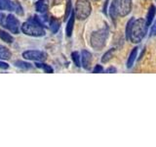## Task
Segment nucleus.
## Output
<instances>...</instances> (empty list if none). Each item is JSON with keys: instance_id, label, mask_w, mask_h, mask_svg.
<instances>
[{"instance_id": "1", "label": "nucleus", "mask_w": 156, "mask_h": 147, "mask_svg": "<svg viewBox=\"0 0 156 147\" xmlns=\"http://www.w3.org/2000/svg\"><path fill=\"white\" fill-rule=\"evenodd\" d=\"M132 9V0H113L109 8V15L115 20L117 16L125 17Z\"/></svg>"}, {"instance_id": "2", "label": "nucleus", "mask_w": 156, "mask_h": 147, "mask_svg": "<svg viewBox=\"0 0 156 147\" xmlns=\"http://www.w3.org/2000/svg\"><path fill=\"white\" fill-rule=\"evenodd\" d=\"M146 29H147V26H146L145 20L144 19L135 20L130 32L129 39L133 43L140 42L143 40V38L145 36Z\"/></svg>"}, {"instance_id": "3", "label": "nucleus", "mask_w": 156, "mask_h": 147, "mask_svg": "<svg viewBox=\"0 0 156 147\" xmlns=\"http://www.w3.org/2000/svg\"><path fill=\"white\" fill-rule=\"evenodd\" d=\"M108 34H109V31L107 28L94 32L91 34L90 37L91 46L94 49H96V50H101L105 46L106 40L108 38Z\"/></svg>"}, {"instance_id": "4", "label": "nucleus", "mask_w": 156, "mask_h": 147, "mask_svg": "<svg viewBox=\"0 0 156 147\" xmlns=\"http://www.w3.org/2000/svg\"><path fill=\"white\" fill-rule=\"evenodd\" d=\"M22 31L24 34L30 36H45V29L41 24L36 22L35 20H31L29 22H26L23 24Z\"/></svg>"}, {"instance_id": "5", "label": "nucleus", "mask_w": 156, "mask_h": 147, "mask_svg": "<svg viewBox=\"0 0 156 147\" xmlns=\"http://www.w3.org/2000/svg\"><path fill=\"white\" fill-rule=\"evenodd\" d=\"M92 11L89 0H77L74 14L78 20H85L90 16Z\"/></svg>"}, {"instance_id": "6", "label": "nucleus", "mask_w": 156, "mask_h": 147, "mask_svg": "<svg viewBox=\"0 0 156 147\" xmlns=\"http://www.w3.org/2000/svg\"><path fill=\"white\" fill-rule=\"evenodd\" d=\"M23 57L27 59V60H32V61H45L47 59V54L42 51L30 50V51L23 52Z\"/></svg>"}, {"instance_id": "7", "label": "nucleus", "mask_w": 156, "mask_h": 147, "mask_svg": "<svg viewBox=\"0 0 156 147\" xmlns=\"http://www.w3.org/2000/svg\"><path fill=\"white\" fill-rule=\"evenodd\" d=\"M6 28L10 29V32H12L13 33H19L20 32V22L19 20L13 16V15H9L6 18Z\"/></svg>"}, {"instance_id": "8", "label": "nucleus", "mask_w": 156, "mask_h": 147, "mask_svg": "<svg viewBox=\"0 0 156 147\" xmlns=\"http://www.w3.org/2000/svg\"><path fill=\"white\" fill-rule=\"evenodd\" d=\"M82 66L86 70H90L91 68V63H92V54L87 51V50H83L82 51Z\"/></svg>"}, {"instance_id": "9", "label": "nucleus", "mask_w": 156, "mask_h": 147, "mask_svg": "<svg viewBox=\"0 0 156 147\" xmlns=\"http://www.w3.org/2000/svg\"><path fill=\"white\" fill-rule=\"evenodd\" d=\"M16 3L10 1V0H0V10H9V11H15Z\"/></svg>"}, {"instance_id": "10", "label": "nucleus", "mask_w": 156, "mask_h": 147, "mask_svg": "<svg viewBox=\"0 0 156 147\" xmlns=\"http://www.w3.org/2000/svg\"><path fill=\"white\" fill-rule=\"evenodd\" d=\"M138 49L139 47H135L133 48V50H132V52L130 53V56L128 58V61H127V68H132L135 63V60L136 58V55H138Z\"/></svg>"}, {"instance_id": "11", "label": "nucleus", "mask_w": 156, "mask_h": 147, "mask_svg": "<svg viewBox=\"0 0 156 147\" xmlns=\"http://www.w3.org/2000/svg\"><path fill=\"white\" fill-rule=\"evenodd\" d=\"M35 9L39 13H45L48 10V4L46 0H38L35 4Z\"/></svg>"}, {"instance_id": "12", "label": "nucleus", "mask_w": 156, "mask_h": 147, "mask_svg": "<svg viewBox=\"0 0 156 147\" xmlns=\"http://www.w3.org/2000/svg\"><path fill=\"white\" fill-rule=\"evenodd\" d=\"M74 19H75V14L73 12L71 14V16L69 18L67 22V26H66V36H70L71 33H72V31H73V26H74Z\"/></svg>"}, {"instance_id": "13", "label": "nucleus", "mask_w": 156, "mask_h": 147, "mask_svg": "<svg viewBox=\"0 0 156 147\" xmlns=\"http://www.w3.org/2000/svg\"><path fill=\"white\" fill-rule=\"evenodd\" d=\"M155 14H156V8H155L154 5H151L149 10H148V12H147V16H146V21H145L146 26L147 27L150 26V24H151V22H152Z\"/></svg>"}, {"instance_id": "14", "label": "nucleus", "mask_w": 156, "mask_h": 147, "mask_svg": "<svg viewBox=\"0 0 156 147\" xmlns=\"http://www.w3.org/2000/svg\"><path fill=\"white\" fill-rule=\"evenodd\" d=\"M11 58V52L8 48L0 45V59L2 60H9Z\"/></svg>"}, {"instance_id": "15", "label": "nucleus", "mask_w": 156, "mask_h": 147, "mask_svg": "<svg viewBox=\"0 0 156 147\" xmlns=\"http://www.w3.org/2000/svg\"><path fill=\"white\" fill-rule=\"evenodd\" d=\"M0 38L7 43H12L14 41V38L11 34L8 33L7 32L3 31V29H1V28H0Z\"/></svg>"}, {"instance_id": "16", "label": "nucleus", "mask_w": 156, "mask_h": 147, "mask_svg": "<svg viewBox=\"0 0 156 147\" xmlns=\"http://www.w3.org/2000/svg\"><path fill=\"white\" fill-rule=\"evenodd\" d=\"M50 28H51L52 32L56 33V32L58 31V28H60V22H58L57 19H54V18H53V19L51 20Z\"/></svg>"}, {"instance_id": "17", "label": "nucleus", "mask_w": 156, "mask_h": 147, "mask_svg": "<svg viewBox=\"0 0 156 147\" xmlns=\"http://www.w3.org/2000/svg\"><path fill=\"white\" fill-rule=\"evenodd\" d=\"M114 51H115V49L114 48H111L110 50H108L107 51L104 56H102V58H101V62L102 63H106V62H108L110 59L112 58V56H113V53H114Z\"/></svg>"}, {"instance_id": "18", "label": "nucleus", "mask_w": 156, "mask_h": 147, "mask_svg": "<svg viewBox=\"0 0 156 147\" xmlns=\"http://www.w3.org/2000/svg\"><path fill=\"white\" fill-rule=\"evenodd\" d=\"M15 65H16L18 68L24 69V70H27V69H30V68H31V65H30V64L26 63V62H23V61H16V63H15Z\"/></svg>"}, {"instance_id": "19", "label": "nucleus", "mask_w": 156, "mask_h": 147, "mask_svg": "<svg viewBox=\"0 0 156 147\" xmlns=\"http://www.w3.org/2000/svg\"><path fill=\"white\" fill-rule=\"evenodd\" d=\"M135 21L134 18H131L128 23H127V27H126V38L129 39V36H130V32H131V28H132V26H133V23Z\"/></svg>"}, {"instance_id": "20", "label": "nucleus", "mask_w": 156, "mask_h": 147, "mask_svg": "<svg viewBox=\"0 0 156 147\" xmlns=\"http://www.w3.org/2000/svg\"><path fill=\"white\" fill-rule=\"evenodd\" d=\"M36 66H37L38 68L42 69V70H44L46 73H53V69H52L50 66L46 65V64H39V63H37V64H36Z\"/></svg>"}, {"instance_id": "21", "label": "nucleus", "mask_w": 156, "mask_h": 147, "mask_svg": "<svg viewBox=\"0 0 156 147\" xmlns=\"http://www.w3.org/2000/svg\"><path fill=\"white\" fill-rule=\"evenodd\" d=\"M79 54H78V52H73L72 53V59H73V62L75 63V65L77 67H80V60H79Z\"/></svg>"}, {"instance_id": "22", "label": "nucleus", "mask_w": 156, "mask_h": 147, "mask_svg": "<svg viewBox=\"0 0 156 147\" xmlns=\"http://www.w3.org/2000/svg\"><path fill=\"white\" fill-rule=\"evenodd\" d=\"M71 11V0H67V4H66V15L65 18L66 20H67L68 16H69V13Z\"/></svg>"}, {"instance_id": "23", "label": "nucleus", "mask_w": 156, "mask_h": 147, "mask_svg": "<svg viewBox=\"0 0 156 147\" xmlns=\"http://www.w3.org/2000/svg\"><path fill=\"white\" fill-rule=\"evenodd\" d=\"M6 16H5L4 14L0 13V24H2V26L5 27V24H6Z\"/></svg>"}, {"instance_id": "24", "label": "nucleus", "mask_w": 156, "mask_h": 147, "mask_svg": "<svg viewBox=\"0 0 156 147\" xmlns=\"http://www.w3.org/2000/svg\"><path fill=\"white\" fill-rule=\"evenodd\" d=\"M15 11H16L17 14H19V15H23V9H22V7H21V5L18 4V3H16V6H15Z\"/></svg>"}, {"instance_id": "25", "label": "nucleus", "mask_w": 156, "mask_h": 147, "mask_svg": "<svg viewBox=\"0 0 156 147\" xmlns=\"http://www.w3.org/2000/svg\"><path fill=\"white\" fill-rule=\"evenodd\" d=\"M156 36V21L154 22L152 28H151V31H150V36Z\"/></svg>"}, {"instance_id": "26", "label": "nucleus", "mask_w": 156, "mask_h": 147, "mask_svg": "<svg viewBox=\"0 0 156 147\" xmlns=\"http://www.w3.org/2000/svg\"><path fill=\"white\" fill-rule=\"evenodd\" d=\"M102 72V67L100 65H97L96 68L94 69V73H101Z\"/></svg>"}, {"instance_id": "27", "label": "nucleus", "mask_w": 156, "mask_h": 147, "mask_svg": "<svg viewBox=\"0 0 156 147\" xmlns=\"http://www.w3.org/2000/svg\"><path fill=\"white\" fill-rule=\"evenodd\" d=\"M0 68H1V69H8L9 65H8L7 63H4V62L0 61Z\"/></svg>"}, {"instance_id": "28", "label": "nucleus", "mask_w": 156, "mask_h": 147, "mask_svg": "<svg viewBox=\"0 0 156 147\" xmlns=\"http://www.w3.org/2000/svg\"><path fill=\"white\" fill-rule=\"evenodd\" d=\"M116 72V69L113 68V67H111V68H108L106 70V73H115Z\"/></svg>"}, {"instance_id": "29", "label": "nucleus", "mask_w": 156, "mask_h": 147, "mask_svg": "<svg viewBox=\"0 0 156 147\" xmlns=\"http://www.w3.org/2000/svg\"><path fill=\"white\" fill-rule=\"evenodd\" d=\"M107 4H108V0H106L105 1V13L106 14V6H107Z\"/></svg>"}, {"instance_id": "30", "label": "nucleus", "mask_w": 156, "mask_h": 147, "mask_svg": "<svg viewBox=\"0 0 156 147\" xmlns=\"http://www.w3.org/2000/svg\"><path fill=\"white\" fill-rule=\"evenodd\" d=\"M94 1H99V0H94Z\"/></svg>"}]
</instances>
